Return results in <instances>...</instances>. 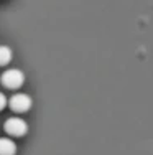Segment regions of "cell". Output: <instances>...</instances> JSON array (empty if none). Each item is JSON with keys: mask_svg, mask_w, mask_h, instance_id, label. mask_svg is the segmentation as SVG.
Instances as JSON below:
<instances>
[{"mask_svg": "<svg viewBox=\"0 0 153 155\" xmlns=\"http://www.w3.org/2000/svg\"><path fill=\"white\" fill-rule=\"evenodd\" d=\"M23 83H25V74L23 71H20L17 68L7 69L2 74V84L8 89H18V87L23 86Z\"/></svg>", "mask_w": 153, "mask_h": 155, "instance_id": "6da1fadb", "label": "cell"}, {"mask_svg": "<svg viewBox=\"0 0 153 155\" xmlns=\"http://www.w3.org/2000/svg\"><path fill=\"white\" fill-rule=\"evenodd\" d=\"M8 104H10V109L15 110V112H27L28 109H31L33 101H31V97L28 94L17 93L8 99Z\"/></svg>", "mask_w": 153, "mask_h": 155, "instance_id": "7a4b0ae2", "label": "cell"}, {"mask_svg": "<svg viewBox=\"0 0 153 155\" xmlns=\"http://www.w3.org/2000/svg\"><path fill=\"white\" fill-rule=\"evenodd\" d=\"M5 130L7 134L13 135V137H21V135L27 134L28 124L23 119H20V117H10L5 122Z\"/></svg>", "mask_w": 153, "mask_h": 155, "instance_id": "3957f363", "label": "cell"}, {"mask_svg": "<svg viewBox=\"0 0 153 155\" xmlns=\"http://www.w3.org/2000/svg\"><path fill=\"white\" fill-rule=\"evenodd\" d=\"M17 153V143L12 139L0 137V155H15Z\"/></svg>", "mask_w": 153, "mask_h": 155, "instance_id": "277c9868", "label": "cell"}, {"mask_svg": "<svg viewBox=\"0 0 153 155\" xmlns=\"http://www.w3.org/2000/svg\"><path fill=\"white\" fill-rule=\"evenodd\" d=\"M12 61V50L5 45H0V66L8 64Z\"/></svg>", "mask_w": 153, "mask_h": 155, "instance_id": "5b68a950", "label": "cell"}, {"mask_svg": "<svg viewBox=\"0 0 153 155\" xmlns=\"http://www.w3.org/2000/svg\"><path fill=\"white\" fill-rule=\"evenodd\" d=\"M8 104V101H7V97H5V94L3 93H0V110H2L5 106Z\"/></svg>", "mask_w": 153, "mask_h": 155, "instance_id": "8992f818", "label": "cell"}]
</instances>
